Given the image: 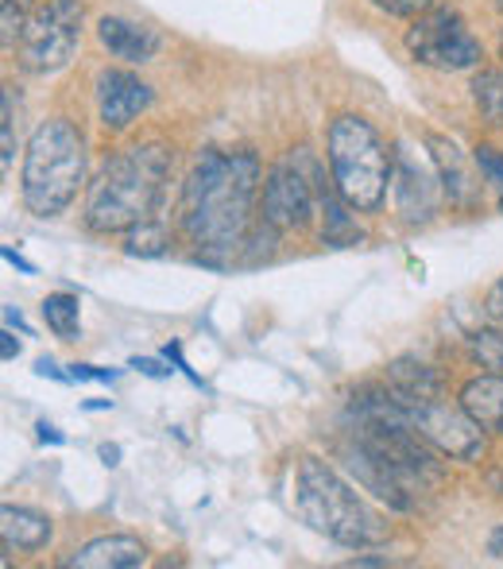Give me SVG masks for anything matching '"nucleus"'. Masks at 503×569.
Masks as SVG:
<instances>
[{"mask_svg": "<svg viewBox=\"0 0 503 569\" xmlns=\"http://www.w3.org/2000/svg\"><path fill=\"white\" fill-rule=\"evenodd\" d=\"M341 457L356 480L395 511H414L422 496L445 480L437 450L406 422L391 383H361L353 391Z\"/></svg>", "mask_w": 503, "mask_h": 569, "instance_id": "f257e3e1", "label": "nucleus"}, {"mask_svg": "<svg viewBox=\"0 0 503 569\" xmlns=\"http://www.w3.org/2000/svg\"><path fill=\"white\" fill-rule=\"evenodd\" d=\"M260 156L241 151H202L182 182L179 221L187 240L205 263H229L252 237V213L263 190Z\"/></svg>", "mask_w": 503, "mask_h": 569, "instance_id": "f03ea898", "label": "nucleus"}, {"mask_svg": "<svg viewBox=\"0 0 503 569\" xmlns=\"http://www.w3.org/2000/svg\"><path fill=\"white\" fill-rule=\"evenodd\" d=\"M167 179H171V148L167 143L148 140L124 148L90 182L85 226L93 232H128L151 221V213L163 202Z\"/></svg>", "mask_w": 503, "mask_h": 569, "instance_id": "7ed1b4c3", "label": "nucleus"}, {"mask_svg": "<svg viewBox=\"0 0 503 569\" xmlns=\"http://www.w3.org/2000/svg\"><path fill=\"white\" fill-rule=\"evenodd\" d=\"M294 508H299L302 523L333 539L338 547L364 550L388 542V523H383L380 511L361 492H353L349 480L333 465H325L322 457H302L299 461Z\"/></svg>", "mask_w": 503, "mask_h": 569, "instance_id": "20e7f679", "label": "nucleus"}, {"mask_svg": "<svg viewBox=\"0 0 503 569\" xmlns=\"http://www.w3.org/2000/svg\"><path fill=\"white\" fill-rule=\"evenodd\" d=\"M85 182V143L78 128L51 117L31 132L23 151L20 198L36 218H59Z\"/></svg>", "mask_w": 503, "mask_h": 569, "instance_id": "39448f33", "label": "nucleus"}, {"mask_svg": "<svg viewBox=\"0 0 503 569\" xmlns=\"http://www.w3.org/2000/svg\"><path fill=\"white\" fill-rule=\"evenodd\" d=\"M325 159H330V179L338 194L356 213H376L395 171V156L383 148L376 128L356 113L333 117L325 132Z\"/></svg>", "mask_w": 503, "mask_h": 569, "instance_id": "423d86ee", "label": "nucleus"}, {"mask_svg": "<svg viewBox=\"0 0 503 569\" xmlns=\"http://www.w3.org/2000/svg\"><path fill=\"white\" fill-rule=\"evenodd\" d=\"M330 182H325V167L314 159V151H306V148L286 151L268 171V179H263L260 221L275 232L302 229L322 210V198H325V190H330Z\"/></svg>", "mask_w": 503, "mask_h": 569, "instance_id": "0eeeda50", "label": "nucleus"}, {"mask_svg": "<svg viewBox=\"0 0 503 569\" xmlns=\"http://www.w3.org/2000/svg\"><path fill=\"white\" fill-rule=\"evenodd\" d=\"M82 0H43V4H36L20 36V47H16L20 67L36 78L59 74L74 59V47L82 39Z\"/></svg>", "mask_w": 503, "mask_h": 569, "instance_id": "6e6552de", "label": "nucleus"}, {"mask_svg": "<svg viewBox=\"0 0 503 569\" xmlns=\"http://www.w3.org/2000/svg\"><path fill=\"white\" fill-rule=\"evenodd\" d=\"M406 51L434 70H473L481 67V39L469 31L453 8H430L406 28Z\"/></svg>", "mask_w": 503, "mask_h": 569, "instance_id": "1a4fd4ad", "label": "nucleus"}, {"mask_svg": "<svg viewBox=\"0 0 503 569\" xmlns=\"http://www.w3.org/2000/svg\"><path fill=\"white\" fill-rule=\"evenodd\" d=\"M399 403H403V411H406V422H411L437 453L453 457V461H481L484 457V446H489L484 435H489V430H484L461 403L453 407L445 396H437V399H403L399 396Z\"/></svg>", "mask_w": 503, "mask_h": 569, "instance_id": "9d476101", "label": "nucleus"}, {"mask_svg": "<svg viewBox=\"0 0 503 569\" xmlns=\"http://www.w3.org/2000/svg\"><path fill=\"white\" fill-rule=\"evenodd\" d=\"M391 190H395V210L411 226H426L434 221L437 206H442V179H437L434 159L422 163L406 143H399L395 151V171H391Z\"/></svg>", "mask_w": 503, "mask_h": 569, "instance_id": "9b49d317", "label": "nucleus"}, {"mask_svg": "<svg viewBox=\"0 0 503 569\" xmlns=\"http://www.w3.org/2000/svg\"><path fill=\"white\" fill-rule=\"evenodd\" d=\"M155 93L132 70H105L98 78V117L109 132H124L140 113H148Z\"/></svg>", "mask_w": 503, "mask_h": 569, "instance_id": "f8f14e48", "label": "nucleus"}, {"mask_svg": "<svg viewBox=\"0 0 503 569\" xmlns=\"http://www.w3.org/2000/svg\"><path fill=\"white\" fill-rule=\"evenodd\" d=\"M426 148L437 167V179H442V190H445V198H450V206H457V210H476V206H481V190H484L481 167L473 171V163L461 156L457 143L437 132L426 136Z\"/></svg>", "mask_w": 503, "mask_h": 569, "instance_id": "ddd939ff", "label": "nucleus"}, {"mask_svg": "<svg viewBox=\"0 0 503 569\" xmlns=\"http://www.w3.org/2000/svg\"><path fill=\"white\" fill-rule=\"evenodd\" d=\"M98 39L113 59H124V62H151L159 51L155 31H151L148 23L124 20V16H101Z\"/></svg>", "mask_w": 503, "mask_h": 569, "instance_id": "4468645a", "label": "nucleus"}, {"mask_svg": "<svg viewBox=\"0 0 503 569\" xmlns=\"http://www.w3.org/2000/svg\"><path fill=\"white\" fill-rule=\"evenodd\" d=\"M148 562V550H143L140 539L132 535H105V539L85 542L82 550L67 558V566H82V569H132Z\"/></svg>", "mask_w": 503, "mask_h": 569, "instance_id": "2eb2a0df", "label": "nucleus"}, {"mask_svg": "<svg viewBox=\"0 0 503 569\" xmlns=\"http://www.w3.org/2000/svg\"><path fill=\"white\" fill-rule=\"evenodd\" d=\"M51 519L43 511L31 508H16V503H4L0 508V535H4V555L12 550H43L51 542Z\"/></svg>", "mask_w": 503, "mask_h": 569, "instance_id": "dca6fc26", "label": "nucleus"}, {"mask_svg": "<svg viewBox=\"0 0 503 569\" xmlns=\"http://www.w3.org/2000/svg\"><path fill=\"white\" fill-rule=\"evenodd\" d=\"M461 407L481 422L489 435H503V372L476 376L461 388Z\"/></svg>", "mask_w": 503, "mask_h": 569, "instance_id": "f3484780", "label": "nucleus"}, {"mask_svg": "<svg viewBox=\"0 0 503 569\" xmlns=\"http://www.w3.org/2000/svg\"><path fill=\"white\" fill-rule=\"evenodd\" d=\"M388 383L399 391L403 399H437L445 396V380L437 368L422 365L414 357H399L388 365Z\"/></svg>", "mask_w": 503, "mask_h": 569, "instance_id": "a211bd4d", "label": "nucleus"}, {"mask_svg": "<svg viewBox=\"0 0 503 569\" xmlns=\"http://www.w3.org/2000/svg\"><path fill=\"white\" fill-rule=\"evenodd\" d=\"M349 210H353V206L338 194V187L325 190V198H322V218H325L322 240H325V244L349 248V244H356V240H361V229H356V221L349 218Z\"/></svg>", "mask_w": 503, "mask_h": 569, "instance_id": "6ab92c4d", "label": "nucleus"}, {"mask_svg": "<svg viewBox=\"0 0 503 569\" xmlns=\"http://www.w3.org/2000/svg\"><path fill=\"white\" fill-rule=\"evenodd\" d=\"M43 318H47V326H51L54 338H62V341L82 338V302H78L74 295H67V291L47 295Z\"/></svg>", "mask_w": 503, "mask_h": 569, "instance_id": "aec40b11", "label": "nucleus"}, {"mask_svg": "<svg viewBox=\"0 0 503 569\" xmlns=\"http://www.w3.org/2000/svg\"><path fill=\"white\" fill-rule=\"evenodd\" d=\"M473 101L489 124H503V67H489L473 78Z\"/></svg>", "mask_w": 503, "mask_h": 569, "instance_id": "412c9836", "label": "nucleus"}, {"mask_svg": "<svg viewBox=\"0 0 503 569\" xmlns=\"http://www.w3.org/2000/svg\"><path fill=\"white\" fill-rule=\"evenodd\" d=\"M469 357L489 372H503V326L469 333Z\"/></svg>", "mask_w": 503, "mask_h": 569, "instance_id": "4be33fe9", "label": "nucleus"}, {"mask_svg": "<svg viewBox=\"0 0 503 569\" xmlns=\"http://www.w3.org/2000/svg\"><path fill=\"white\" fill-rule=\"evenodd\" d=\"M31 12H36L31 0H0V47H4V51L20 47V36H23V28H28Z\"/></svg>", "mask_w": 503, "mask_h": 569, "instance_id": "5701e85b", "label": "nucleus"}, {"mask_svg": "<svg viewBox=\"0 0 503 569\" xmlns=\"http://www.w3.org/2000/svg\"><path fill=\"white\" fill-rule=\"evenodd\" d=\"M167 244H171V240H167L163 226H155V221H143V226L128 229V237H124L128 256H163Z\"/></svg>", "mask_w": 503, "mask_h": 569, "instance_id": "b1692460", "label": "nucleus"}, {"mask_svg": "<svg viewBox=\"0 0 503 569\" xmlns=\"http://www.w3.org/2000/svg\"><path fill=\"white\" fill-rule=\"evenodd\" d=\"M0 136H4L0 159H4V171H8L16 159V113H12V90H8V86H4V93H0Z\"/></svg>", "mask_w": 503, "mask_h": 569, "instance_id": "393cba45", "label": "nucleus"}, {"mask_svg": "<svg viewBox=\"0 0 503 569\" xmlns=\"http://www.w3.org/2000/svg\"><path fill=\"white\" fill-rule=\"evenodd\" d=\"M476 167H481L484 182H492L496 190H503V156H500L496 148L481 143V148H476Z\"/></svg>", "mask_w": 503, "mask_h": 569, "instance_id": "a878e982", "label": "nucleus"}, {"mask_svg": "<svg viewBox=\"0 0 503 569\" xmlns=\"http://www.w3.org/2000/svg\"><path fill=\"white\" fill-rule=\"evenodd\" d=\"M369 4H376L380 12H388V16H403V20H419L422 12H430V8H434V0H369Z\"/></svg>", "mask_w": 503, "mask_h": 569, "instance_id": "bb28decb", "label": "nucleus"}, {"mask_svg": "<svg viewBox=\"0 0 503 569\" xmlns=\"http://www.w3.org/2000/svg\"><path fill=\"white\" fill-rule=\"evenodd\" d=\"M484 315H489L492 326H503V276L492 283V291L484 295Z\"/></svg>", "mask_w": 503, "mask_h": 569, "instance_id": "cd10ccee", "label": "nucleus"}, {"mask_svg": "<svg viewBox=\"0 0 503 569\" xmlns=\"http://www.w3.org/2000/svg\"><path fill=\"white\" fill-rule=\"evenodd\" d=\"M74 380H113V372H101V368H93V365H74Z\"/></svg>", "mask_w": 503, "mask_h": 569, "instance_id": "c85d7f7f", "label": "nucleus"}, {"mask_svg": "<svg viewBox=\"0 0 503 569\" xmlns=\"http://www.w3.org/2000/svg\"><path fill=\"white\" fill-rule=\"evenodd\" d=\"M489 555H492V558H500V562H503V523L489 535Z\"/></svg>", "mask_w": 503, "mask_h": 569, "instance_id": "c756f323", "label": "nucleus"}, {"mask_svg": "<svg viewBox=\"0 0 503 569\" xmlns=\"http://www.w3.org/2000/svg\"><path fill=\"white\" fill-rule=\"evenodd\" d=\"M0 341H4V360H12V357H20V341L12 338V333H0Z\"/></svg>", "mask_w": 503, "mask_h": 569, "instance_id": "7c9ffc66", "label": "nucleus"}, {"mask_svg": "<svg viewBox=\"0 0 503 569\" xmlns=\"http://www.w3.org/2000/svg\"><path fill=\"white\" fill-rule=\"evenodd\" d=\"M4 260H8V263H16V268H20V271H23V276H36V268H31V263H28V260H20V256H16V252H12V248H4Z\"/></svg>", "mask_w": 503, "mask_h": 569, "instance_id": "2f4dec72", "label": "nucleus"}, {"mask_svg": "<svg viewBox=\"0 0 503 569\" xmlns=\"http://www.w3.org/2000/svg\"><path fill=\"white\" fill-rule=\"evenodd\" d=\"M101 457H105L109 465H117V446H101Z\"/></svg>", "mask_w": 503, "mask_h": 569, "instance_id": "473e14b6", "label": "nucleus"}, {"mask_svg": "<svg viewBox=\"0 0 503 569\" xmlns=\"http://www.w3.org/2000/svg\"><path fill=\"white\" fill-rule=\"evenodd\" d=\"M500 210H503V190H500Z\"/></svg>", "mask_w": 503, "mask_h": 569, "instance_id": "72a5a7b5", "label": "nucleus"}, {"mask_svg": "<svg viewBox=\"0 0 503 569\" xmlns=\"http://www.w3.org/2000/svg\"><path fill=\"white\" fill-rule=\"evenodd\" d=\"M500 12H503V0H500Z\"/></svg>", "mask_w": 503, "mask_h": 569, "instance_id": "f704fd0d", "label": "nucleus"}]
</instances>
